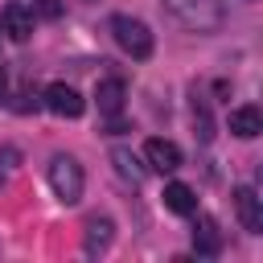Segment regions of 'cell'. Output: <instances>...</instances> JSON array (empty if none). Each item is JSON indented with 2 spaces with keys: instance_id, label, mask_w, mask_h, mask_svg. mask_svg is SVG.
Masks as SVG:
<instances>
[{
  "instance_id": "11",
  "label": "cell",
  "mask_w": 263,
  "mask_h": 263,
  "mask_svg": "<svg viewBox=\"0 0 263 263\" xmlns=\"http://www.w3.org/2000/svg\"><path fill=\"white\" fill-rule=\"evenodd\" d=\"M111 164H115V173H119L127 185H140V181L148 177V164H140V156H136L132 148H111Z\"/></svg>"
},
{
  "instance_id": "13",
  "label": "cell",
  "mask_w": 263,
  "mask_h": 263,
  "mask_svg": "<svg viewBox=\"0 0 263 263\" xmlns=\"http://www.w3.org/2000/svg\"><path fill=\"white\" fill-rule=\"evenodd\" d=\"M164 210H173V214H193V210H197V193H193V185H185V181H168V185H164Z\"/></svg>"
},
{
  "instance_id": "7",
  "label": "cell",
  "mask_w": 263,
  "mask_h": 263,
  "mask_svg": "<svg viewBox=\"0 0 263 263\" xmlns=\"http://www.w3.org/2000/svg\"><path fill=\"white\" fill-rule=\"evenodd\" d=\"M144 160H148V168L152 173H177L181 168V148L173 144V140H148L144 144Z\"/></svg>"
},
{
  "instance_id": "2",
  "label": "cell",
  "mask_w": 263,
  "mask_h": 263,
  "mask_svg": "<svg viewBox=\"0 0 263 263\" xmlns=\"http://www.w3.org/2000/svg\"><path fill=\"white\" fill-rule=\"evenodd\" d=\"M111 37H115V45L123 49V53H132L136 62H144V58H152V29L140 21V16H127V12H119V16H111Z\"/></svg>"
},
{
  "instance_id": "4",
  "label": "cell",
  "mask_w": 263,
  "mask_h": 263,
  "mask_svg": "<svg viewBox=\"0 0 263 263\" xmlns=\"http://www.w3.org/2000/svg\"><path fill=\"white\" fill-rule=\"evenodd\" d=\"M41 99H45V107H49L53 115H62V119H78V115L86 111V99H82L74 86H66V82H49Z\"/></svg>"
},
{
  "instance_id": "8",
  "label": "cell",
  "mask_w": 263,
  "mask_h": 263,
  "mask_svg": "<svg viewBox=\"0 0 263 263\" xmlns=\"http://www.w3.org/2000/svg\"><path fill=\"white\" fill-rule=\"evenodd\" d=\"M123 99H127V86H123V78H103V82L95 86L99 115H119V111H123Z\"/></svg>"
},
{
  "instance_id": "1",
  "label": "cell",
  "mask_w": 263,
  "mask_h": 263,
  "mask_svg": "<svg viewBox=\"0 0 263 263\" xmlns=\"http://www.w3.org/2000/svg\"><path fill=\"white\" fill-rule=\"evenodd\" d=\"M164 12L189 33H214L226 21L222 0H164Z\"/></svg>"
},
{
  "instance_id": "12",
  "label": "cell",
  "mask_w": 263,
  "mask_h": 263,
  "mask_svg": "<svg viewBox=\"0 0 263 263\" xmlns=\"http://www.w3.org/2000/svg\"><path fill=\"white\" fill-rule=\"evenodd\" d=\"M230 132H234L238 140H255V136L263 132L259 107H234V111H230Z\"/></svg>"
},
{
  "instance_id": "15",
  "label": "cell",
  "mask_w": 263,
  "mask_h": 263,
  "mask_svg": "<svg viewBox=\"0 0 263 263\" xmlns=\"http://www.w3.org/2000/svg\"><path fill=\"white\" fill-rule=\"evenodd\" d=\"M0 99H4V70H0Z\"/></svg>"
},
{
  "instance_id": "9",
  "label": "cell",
  "mask_w": 263,
  "mask_h": 263,
  "mask_svg": "<svg viewBox=\"0 0 263 263\" xmlns=\"http://www.w3.org/2000/svg\"><path fill=\"white\" fill-rule=\"evenodd\" d=\"M111 238H115V222L111 218H86V230H82V247L90 251V255H99V251H107L111 247Z\"/></svg>"
},
{
  "instance_id": "5",
  "label": "cell",
  "mask_w": 263,
  "mask_h": 263,
  "mask_svg": "<svg viewBox=\"0 0 263 263\" xmlns=\"http://www.w3.org/2000/svg\"><path fill=\"white\" fill-rule=\"evenodd\" d=\"M234 214H238V222H242L247 234H263V197L251 185L234 189Z\"/></svg>"
},
{
  "instance_id": "6",
  "label": "cell",
  "mask_w": 263,
  "mask_h": 263,
  "mask_svg": "<svg viewBox=\"0 0 263 263\" xmlns=\"http://www.w3.org/2000/svg\"><path fill=\"white\" fill-rule=\"evenodd\" d=\"M0 33L8 37V41H29L33 37V8H25V4H4V12H0Z\"/></svg>"
},
{
  "instance_id": "14",
  "label": "cell",
  "mask_w": 263,
  "mask_h": 263,
  "mask_svg": "<svg viewBox=\"0 0 263 263\" xmlns=\"http://www.w3.org/2000/svg\"><path fill=\"white\" fill-rule=\"evenodd\" d=\"M33 12L45 16V21H58L62 16V0H33Z\"/></svg>"
},
{
  "instance_id": "3",
  "label": "cell",
  "mask_w": 263,
  "mask_h": 263,
  "mask_svg": "<svg viewBox=\"0 0 263 263\" xmlns=\"http://www.w3.org/2000/svg\"><path fill=\"white\" fill-rule=\"evenodd\" d=\"M82 185H86V177H82V164H78L74 156L58 152V156L49 160V189L58 193V201L74 205V201L82 197Z\"/></svg>"
},
{
  "instance_id": "10",
  "label": "cell",
  "mask_w": 263,
  "mask_h": 263,
  "mask_svg": "<svg viewBox=\"0 0 263 263\" xmlns=\"http://www.w3.org/2000/svg\"><path fill=\"white\" fill-rule=\"evenodd\" d=\"M193 251L205 255V259H214L222 251V230H218L214 218H197V226H193Z\"/></svg>"
},
{
  "instance_id": "16",
  "label": "cell",
  "mask_w": 263,
  "mask_h": 263,
  "mask_svg": "<svg viewBox=\"0 0 263 263\" xmlns=\"http://www.w3.org/2000/svg\"><path fill=\"white\" fill-rule=\"evenodd\" d=\"M0 185H4V173H0Z\"/></svg>"
}]
</instances>
